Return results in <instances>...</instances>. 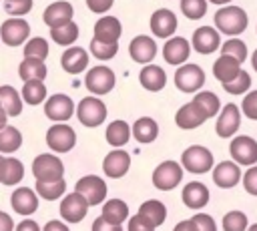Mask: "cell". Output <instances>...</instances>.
Returning <instances> with one entry per match:
<instances>
[{
  "label": "cell",
  "mask_w": 257,
  "mask_h": 231,
  "mask_svg": "<svg viewBox=\"0 0 257 231\" xmlns=\"http://www.w3.org/2000/svg\"><path fill=\"white\" fill-rule=\"evenodd\" d=\"M215 26L227 36H237L247 28V12L239 6H223L215 12Z\"/></svg>",
  "instance_id": "6da1fadb"
},
{
  "label": "cell",
  "mask_w": 257,
  "mask_h": 231,
  "mask_svg": "<svg viewBox=\"0 0 257 231\" xmlns=\"http://www.w3.org/2000/svg\"><path fill=\"white\" fill-rule=\"evenodd\" d=\"M32 175L36 181H58L64 179V165L56 155L42 153L32 161Z\"/></svg>",
  "instance_id": "7a4b0ae2"
},
{
  "label": "cell",
  "mask_w": 257,
  "mask_h": 231,
  "mask_svg": "<svg viewBox=\"0 0 257 231\" xmlns=\"http://www.w3.org/2000/svg\"><path fill=\"white\" fill-rule=\"evenodd\" d=\"M181 165L195 175L207 173L209 169H213V153L201 145H193L189 149L183 151L181 155Z\"/></svg>",
  "instance_id": "3957f363"
},
{
  "label": "cell",
  "mask_w": 257,
  "mask_h": 231,
  "mask_svg": "<svg viewBox=\"0 0 257 231\" xmlns=\"http://www.w3.org/2000/svg\"><path fill=\"white\" fill-rule=\"evenodd\" d=\"M76 119L84 127H98L106 119V106L96 96H86L76 106Z\"/></svg>",
  "instance_id": "277c9868"
},
{
  "label": "cell",
  "mask_w": 257,
  "mask_h": 231,
  "mask_svg": "<svg viewBox=\"0 0 257 231\" xmlns=\"http://www.w3.org/2000/svg\"><path fill=\"white\" fill-rule=\"evenodd\" d=\"M76 143V133L66 123H56L46 133V145L48 149L56 153H68Z\"/></svg>",
  "instance_id": "5b68a950"
},
{
  "label": "cell",
  "mask_w": 257,
  "mask_h": 231,
  "mask_svg": "<svg viewBox=\"0 0 257 231\" xmlns=\"http://www.w3.org/2000/svg\"><path fill=\"white\" fill-rule=\"evenodd\" d=\"M183 179V167L175 161H163L155 171H153V185L161 191H171L175 189Z\"/></svg>",
  "instance_id": "8992f818"
},
{
  "label": "cell",
  "mask_w": 257,
  "mask_h": 231,
  "mask_svg": "<svg viewBox=\"0 0 257 231\" xmlns=\"http://www.w3.org/2000/svg\"><path fill=\"white\" fill-rule=\"evenodd\" d=\"M229 153L237 165H255L257 163V141L247 135L233 137L229 145Z\"/></svg>",
  "instance_id": "52a82bcc"
},
{
  "label": "cell",
  "mask_w": 257,
  "mask_h": 231,
  "mask_svg": "<svg viewBox=\"0 0 257 231\" xmlns=\"http://www.w3.org/2000/svg\"><path fill=\"white\" fill-rule=\"evenodd\" d=\"M175 84L183 92H197L205 84V72L197 64H181L175 72Z\"/></svg>",
  "instance_id": "ba28073f"
},
{
  "label": "cell",
  "mask_w": 257,
  "mask_h": 231,
  "mask_svg": "<svg viewBox=\"0 0 257 231\" xmlns=\"http://www.w3.org/2000/svg\"><path fill=\"white\" fill-rule=\"evenodd\" d=\"M74 191L80 193L86 199L88 207L90 205H100L106 197V183L96 175H86V177H80L76 181Z\"/></svg>",
  "instance_id": "9c48e42d"
},
{
  "label": "cell",
  "mask_w": 257,
  "mask_h": 231,
  "mask_svg": "<svg viewBox=\"0 0 257 231\" xmlns=\"http://www.w3.org/2000/svg\"><path fill=\"white\" fill-rule=\"evenodd\" d=\"M28 36H30V26L22 18L4 20L0 26V40L8 46H18V44L26 42Z\"/></svg>",
  "instance_id": "30bf717a"
},
{
  "label": "cell",
  "mask_w": 257,
  "mask_h": 231,
  "mask_svg": "<svg viewBox=\"0 0 257 231\" xmlns=\"http://www.w3.org/2000/svg\"><path fill=\"white\" fill-rule=\"evenodd\" d=\"M84 84L94 94H106L114 86V74H112V70L108 66H94V68H90L86 72Z\"/></svg>",
  "instance_id": "8fae6325"
},
{
  "label": "cell",
  "mask_w": 257,
  "mask_h": 231,
  "mask_svg": "<svg viewBox=\"0 0 257 231\" xmlns=\"http://www.w3.org/2000/svg\"><path fill=\"white\" fill-rule=\"evenodd\" d=\"M74 112V102L70 96L66 94H52L48 96V100L44 102V114L50 119V121H56V123H66Z\"/></svg>",
  "instance_id": "7c38bea8"
},
{
  "label": "cell",
  "mask_w": 257,
  "mask_h": 231,
  "mask_svg": "<svg viewBox=\"0 0 257 231\" xmlns=\"http://www.w3.org/2000/svg\"><path fill=\"white\" fill-rule=\"evenodd\" d=\"M86 211H88V203H86V199L80 195V193H70V195H66L64 199H62V203H60V215H62V219L64 221H68V223H78V221H82L84 217H86Z\"/></svg>",
  "instance_id": "4fadbf2b"
},
{
  "label": "cell",
  "mask_w": 257,
  "mask_h": 231,
  "mask_svg": "<svg viewBox=\"0 0 257 231\" xmlns=\"http://www.w3.org/2000/svg\"><path fill=\"white\" fill-rule=\"evenodd\" d=\"M239 125H241V112H239V106L229 102L223 106L219 119H217V125H215V131L219 137L227 139V137H233L237 131H239Z\"/></svg>",
  "instance_id": "5bb4252c"
},
{
  "label": "cell",
  "mask_w": 257,
  "mask_h": 231,
  "mask_svg": "<svg viewBox=\"0 0 257 231\" xmlns=\"http://www.w3.org/2000/svg\"><path fill=\"white\" fill-rule=\"evenodd\" d=\"M128 167H131V157H128V153H126L124 149H114V151H110V153L104 157V161H102V171H104V175L110 177V179H120V177H124L126 171H128Z\"/></svg>",
  "instance_id": "9a60e30c"
},
{
  "label": "cell",
  "mask_w": 257,
  "mask_h": 231,
  "mask_svg": "<svg viewBox=\"0 0 257 231\" xmlns=\"http://www.w3.org/2000/svg\"><path fill=\"white\" fill-rule=\"evenodd\" d=\"M177 30V16L173 10L169 8H159L153 12L151 16V32L155 36H161V38H169L173 36Z\"/></svg>",
  "instance_id": "2e32d148"
},
{
  "label": "cell",
  "mask_w": 257,
  "mask_h": 231,
  "mask_svg": "<svg viewBox=\"0 0 257 231\" xmlns=\"http://www.w3.org/2000/svg\"><path fill=\"white\" fill-rule=\"evenodd\" d=\"M193 48L199 52V54H211L219 48L221 44V36H219V30H215L213 26H201L193 32V40H191Z\"/></svg>",
  "instance_id": "e0dca14e"
},
{
  "label": "cell",
  "mask_w": 257,
  "mask_h": 231,
  "mask_svg": "<svg viewBox=\"0 0 257 231\" xmlns=\"http://www.w3.org/2000/svg\"><path fill=\"white\" fill-rule=\"evenodd\" d=\"M189 54H191V44L183 36H173L163 46V58L169 64H173V66L185 64V60L189 58Z\"/></svg>",
  "instance_id": "ac0fdd59"
},
{
  "label": "cell",
  "mask_w": 257,
  "mask_h": 231,
  "mask_svg": "<svg viewBox=\"0 0 257 231\" xmlns=\"http://www.w3.org/2000/svg\"><path fill=\"white\" fill-rule=\"evenodd\" d=\"M128 54L135 62L147 64L157 56V42L151 36H145V34L135 36L128 44Z\"/></svg>",
  "instance_id": "d6986e66"
},
{
  "label": "cell",
  "mask_w": 257,
  "mask_h": 231,
  "mask_svg": "<svg viewBox=\"0 0 257 231\" xmlns=\"http://www.w3.org/2000/svg\"><path fill=\"white\" fill-rule=\"evenodd\" d=\"M213 181L221 189H231L241 181V167L235 161H221L213 169Z\"/></svg>",
  "instance_id": "ffe728a7"
},
{
  "label": "cell",
  "mask_w": 257,
  "mask_h": 231,
  "mask_svg": "<svg viewBox=\"0 0 257 231\" xmlns=\"http://www.w3.org/2000/svg\"><path fill=\"white\" fill-rule=\"evenodd\" d=\"M10 205L20 215H32L38 209V195L30 187H18L10 195Z\"/></svg>",
  "instance_id": "44dd1931"
},
{
  "label": "cell",
  "mask_w": 257,
  "mask_h": 231,
  "mask_svg": "<svg viewBox=\"0 0 257 231\" xmlns=\"http://www.w3.org/2000/svg\"><path fill=\"white\" fill-rule=\"evenodd\" d=\"M72 14H74L72 4L66 2V0H58V2H52V4L44 10L42 18H44L46 26L56 28V26H62V24L70 22V20H72Z\"/></svg>",
  "instance_id": "7402d4cb"
},
{
  "label": "cell",
  "mask_w": 257,
  "mask_h": 231,
  "mask_svg": "<svg viewBox=\"0 0 257 231\" xmlns=\"http://www.w3.org/2000/svg\"><path fill=\"white\" fill-rule=\"evenodd\" d=\"M205 121H207V117L201 112V108H199L193 100L187 102V104H183V106L177 110V114H175L177 127H179V129H185V131L197 129V127H201Z\"/></svg>",
  "instance_id": "603a6c76"
},
{
  "label": "cell",
  "mask_w": 257,
  "mask_h": 231,
  "mask_svg": "<svg viewBox=\"0 0 257 231\" xmlns=\"http://www.w3.org/2000/svg\"><path fill=\"white\" fill-rule=\"evenodd\" d=\"M181 197L189 209H203L209 203V189L199 181H191L185 185Z\"/></svg>",
  "instance_id": "cb8c5ba5"
},
{
  "label": "cell",
  "mask_w": 257,
  "mask_h": 231,
  "mask_svg": "<svg viewBox=\"0 0 257 231\" xmlns=\"http://www.w3.org/2000/svg\"><path fill=\"white\" fill-rule=\"evenodd\" d=\"M122 26L114 16H102L94 24V38L100 42H118Z\"/></svg>",
  "instance_id": "d4e9b609"
},
{
  "label": "cell",
  "mask_w": 257,
  "mask_h": 231,
  "mask_svg": "<svg viewBox=\"0 0 257 231\" xmlns=\"http://www.w3.org/2000/svg\"><path fill=\"white\" fill-rule=\"evenodd\" d=\"M60 64H62V68L66 72L78 74V72H82L88 66V52L84 48H80V46H70L68 50L62 52Z\"/></svg>",
  "instance_id": "484cf974"
},
{
  "label": "cell",
  "mask_w": 257,
  "mask_h": 231,
  "mask_svg": "<svg viewBox=\"0 0 257 231\" xmlns=\"http://www.w3.org/2000/svg\"><path fill=\"white\" fill-rule=\"evenodd\" d=\"M239 70H241V62L235 60L233 56H227V54H221V56L215 60V64H213V74H215V78H217L221 84L233 80V78L239 74Z\"/></svg>",
  "instance_id": "4316f807"
},
{
  "label": "cell",
  "mask_w": 257,
  "mask_h": 231,
  "mask_svg": "<svg viewBox=\"0 0 257 231\" xmlns=\"http://www.w3.org/2000/svg\"><path fill=\"white\" fill-rule=\"evenodd\" d=\"M139 80L147 90L157 92V90H163V86L167 84V72L157 64H149L141 70Z\"/></svg>",
  "instance_id": "83f0119b"
},
{
  "label": "cell",
  "mask_w": 257,
  "mask_h": 231,
  "mask_svg": "<svg viewBox=\"0 0 257 231\" xmlns=\"http://www.w3.org/2000/svg\"><path fill=\"white\" fill-rule=\"evenodd\" d=\"M131 133H133V137H135L139 143H145V145H147V143H153V141L157 139V135H159V125H157L155 119L143 117V119H137V121H135Z\"/></svg>",
  "instance_id": "f1b7e54d"
},
{
  "label": "cell",
  "mask_w": 257,
  "mask_h": 231,
  "mask_svg": "<svg viewBox=\"0 0 257 231\" xmlns=\"http://www.w3.org/2000/svg\"><path fill=\"white\" fill-rule=\"evenodd\" d=\"M46 64L44 60H38V58H24L18 66V74L24 82H30V80H44L46 78Z\"/></svg>",
  "instance_id": "f546056e"
},
{
  "label": "cell",
  "mask_w": 257,
  "mask_h": 231,
  "mask_svg": "<svg viewBox=\"0 0 257 231\" xmlns=\"http://www.w3.org/2000/svg\"><path fill=\"white\" fill-rule=\"evenodd\" d=\"M139 215L145 221H149L153 227H159L167 219V207L157 199H149L139 207Z\"/></svg>",
  "instance_id": "4dcf8cb0"
},
{
  "label": "cell",
  "mask_w": 257,
  "mask_h": 231,
  "mask_svg": "<svg viewBox=\"0 0 257 231\" xmlns=\"http://www.w3.org/2000/svg\"><path fill=\"white\" fill-rule=\"evenodd\" d=\"M131 127H128V123H124V121H112L108 127H106V143L110 145V147H114V149H118V147H124L126 143H128V139H131Z\"/></svg>",
  "instance_id": "1f68e13d"
},
{
  "label": "cell",
  "mask_w": 257,
  "mask_h": 231,
  "mask_svg": "<svg viewBox=\"0 0 257 231\" xmlns=\"http://www.w3.org/2000/svg\"><path fill=\"white\" fill-rule=\"evenodd\" d=\"M24 177V165L14 159V157H8L2 161V167H0V183L4 185H16L20 183Z\"/></svg>",
  "instance_id": "d6a6232c"
},
{
  "label": "cell",
  "mask_w": 257,
  "mask_h": 231,
  "mask_svg": "<svg viewBox=\"0 0 257 231\" xmlns=\"http://www.w3.org/2000/svg\"><path fill=\"white\" fill-rule=\"evenodd\" d=\"M102 217L108 221V223H114V225H120L128 219V207L122 199H108L104 205H102Z\"/></svg>",
  "instance_id": "836d02e7"
},
{
  "label": "cell",
  "mask_w": 257,
  "mask_h": 231,
  "mask_svg": "<svg viewBox=\"0 0 257 231\" xmlns=\"http://www.w3.org/2000/svg\"><path fill=\"white\" fill-rule=\"evenodd\" d=\"M0 102H2V106H4L8 117H18L22 112V96L10 84L0 86Z\"/></svg>",
  "instance_id": "e575fe53"
},
{
  "label": "cell",
  "mask_w": 257,
  "mask_h": 231,
  "mask_svg": "<svg viewBox=\"0 0 257 231\" xmlns=\"http://www.w3.org/2000/svg\"><path fill=\"white\" fill-rule=\"evenodd\" d=\"M66 191V181L58 179V181H36V195L46 199V201H56L58 197H62Z\"/></svg>",
  "instance_id": "d590c367"
},
{
  "label": "cell",
  "mask_w": 257,
  "mask_h": 231,
  "mask_svg": "<svg viewBox=\"0 0 257 231\" xmlns=\"http://www.w3.org/2000/svg\"><path fill=\"white\" fill-rule=\"evenodd\" d=\"M22 145V133L16 127H2L0 129V153H14Z\"/></svg>",
  "instance_id": "8d00e7d4"
},
{
  "label": "cell",
  "mask_w": 257,
  "mask_h": 231,
  "mask_svg": "<svg viewBox=\"0 0 257 231\" xmlns=\"http://www.w3.org/2000/svg\"><path fill=\"white\" fill-rule=\"evenodd\" d=\"M193 102L201 108V112H203L207 119H209V117H215V114H217V110H219V106H221L219 96H217L215 92H211V90L197 92V94H195V98H193Z\"/></svg>",
  "instance_id": "74e56055"
},
{
  "label": "cell",
  "mask_w": 257,
  "mask_h": 231,
  "mask_svg": "<svg viewBox=\"0 0 257 231\" xmlns=\"http://www.w3.org/2000/svg\"><path fill=\"white\" fill-rule=\"evenodd\" d=\"M50 36L56 44H62V46H68L72 44L76 38H78V26L76 22H66L62 26H56V28H50Z\"/></svg>",
  "instance_id": "f35d334b"
},
{
  "label": "cell",
  "mask_w": 257,
  "mask_h": 231,
  "mask_svg": "<svg viewBox=\"0 0 257 231\" xmlns=\"http://www.w3.org/2000/svg\"><path fill=\"white\" fill-rule=\"evenodd\" d=\"M22 98L28 104H40L42 100H46V86L42 80H30L24 84L22 88Z\"/></svg>",
  "instance_id": "ab89813d"
},
{
  "label": "cell",
  "mask_w": 257,
  "mask_h": 231,
  "mask_svg": "<svg viewBox=\"0 0 257 231\" xmlns=\"http://www.w3.org/2000/svg\"><path fill=\"white\" fill-rule=\"evenodd\" d=\"M48 56V42L40 36H34L32 40L26 42L24 46V58H38V60H44Z\"/></svg>",
  "instance_id": "60d3db41"
},
{
  "label": "cell",
  "mask_w": 257,
  "mask_h": 231,
  "mask_svg": "<svg viewBox=\"0 0 257 231\" xmlns=\"http://www.w3.org/2000/svg\"><path fill=\"white\" fill-rule=\"evenodd\" d=\"M181 12L191 20H199L207 14V0H181Z\"/></svg>",
  "instance_id": "b9f144b4"
},
{
  "label": "cell",
  "mask_w": 257,
  "mask_h": 231,
  "mask_svg": "<svg viewBox=\"0 0 257 231\" xmlns=\"http://www.w3.org/2000/svg\"><path fill=\"white\" fill-rule=\"evenodd\" d=\"M90 52L100 60H108L118 52V42H100V40L92 38L90 40Z\"/></svg>",
  "instance_id": "7bdbcfd3"
},
{
  "label": "cell",
  "mask_w": 257,
  "mask_h": 231,
  "mask_svg": "<svg viewBox=\"0 0 257 231\" xmlns=\"http://www.w3.org/2000/svg\"><path fill=\"white\" fill-rule=\"evenodd\" d=\"M249 86H251V76H249V72H245V70H239V74H237L233 80H229V82L223 84V88H225L229 94H243V92L249 90Z\"/></svg>",
  "instance_id": "ee69618b"
},
{
  "label": "cell",
  "mask_w": 257,
  "mask_h": 231,
  "mask_svg": "<svg viewBox=\"0 0 257 231\" xmlns=\"http://www.w3.org/2000/svg\"><path fill=\"white\" fill-rule=\"evenodd\" d=\"M221 54H227V56H233L235 60L243 62L247 58V46L243 40L239 38H229L223 46H221Z\"/></svg>",
  "instance_id": "f6af8a7d"
},
{
  "label": "cell",
  "mask_w": 257,
  "mask_h": 231,
  "mask_svg": "<svg viewBox=\"0 0 257 231\" xmlns=\"http://www.w3.org/2000/svg\"><path fill=\"white\" fill-rule=\"evenodd\" d=\"M225 231H245L247 229V215L243 211H229L223 217Z\"/></svg>",
  "instance_id": "bcb514c9"
},
{
  "label": "cell",
  "mask_w": 257,
  "mask_h": 231,
  "mask_svg": "<svg viewBox=\"0 0 257 231\" xmlns=\"http://www.w3.org/2000/svg\"><path fill=\"white\" fill-rule=\"evenodd\" d=\"M4 10L12 16H24L32 10V0H4Z\"/></svg>",
  "instance_id": "7dc6e473"
},
{
  "label": "cell",
  "mask_w": 257,
  "mask_h": 231,
  "mask_svg": "<svg viewBox=\"0 0 257 231\" xmlns=\"http://www.w3.org/2000/svg\"><path fill=\"white\" fill-rule=\"evenodd\" d=\"M191 221L195 223L197 231H217V225H215V219L207 213H197L191 217Z\"/></svg>",
  "instance_id": "c3c4849f"
},
{
  "label": "cell",
  "mask_w": 257,
  "mask_h": 231,
  "mask_svg": "<svg viewBox=\"0 0 257 231\" xmlns=\"http://www.w3.org/2000/svg\"><path fill=\"white\" fill-rule=\"evenodd\" d=\"M243 187L249 195L257 197V165H251L243 175Z\"/></svg>",
  "instance_id": "681fc988"
},
{
  "label": "cell",
  "mask_w": 257,
  "mask_h": 231,
  "mask_svg": "<svg viewBox=\"0 0 257 231\" xmlns=\"http://www.w3.org/2000/svg\"><path fill=\"white\" fill-rule=\"evenodd\" d=\"M245 117H249L251 121H257V90H251L245 98H243V104H241Z\"/></svg>",
  "instance_id": "f907efd6"
},
{
  "label": "cell",
  "mask_w": 257,
  "mask_h": 231,
  "mask_svg": "<svg viewBox=\"0 0 257 231\" xmlns=\"http://www.w3.org/2000/svg\"><path fill=\"white\" fill-rule=\"evenodd\" d=\"M128 231H155V227L137 213V215H133L128 219Z\"/></svg>",
  "instance_id": "816d5d0a"
},
{
  "label": "cell",
  "mask_w": 257,
  "mask_h": 231,
  "mask_svg": "<svg viewBox=\"0 0 257 231\" xmlns=\"http://www.w3.org/2000/svg\"><path fill=\"white\" fill-rule=\"evenodd\" d=\"M92 231H122V227H120V225H114V223H108V221L100 215V217L94 219Z\"/></svg>",
  "instance_id": "f5cc1de1"
},
{
  "label": "cell",
  "mask_w": 257,
  "mask_h": 231,
  "mask_svg": "<svg viewBox=\"0 0 257 231\" xmlns=\"http://www.w3.org/2000/svg\"><path fill=\"white\" fill-rule=\"evenodd\" d=\"M112 2H114V0H86L88 8H90L92 12H98V14L106 12V10L112 6Z\"/></svg>",
  "instance_id": "db71d44e"
},
{
  "label": "cell",
  "mask_w": 257,
  "mask_h": 231,
  "mask_svg": "<svg viewBox=\"0 0 257 231\" xmlns=\"http://www.w3.org/2000/svg\"><path fill=\"white\" fill-rule=\"evenodd\" d=\"M14 231H40V227H38L36 221H32V219H24V221H20V223L16 225Z\"/></svg>",
  "instance_id": "11a10c76"
},
{
  "label": "cell",
  "mask_w": 257,
  "mask_h": 231,
  "mask_svg": "<svg viewBox=\"0 0 257 231\" xmlns=\"http://www.w3.org/2000/svg\"><path fill=\"white\" fill-rule=\"evenodd\" d=\"M0 231H14V221L4 211H0Z\"/></svg>",
  "instance_id": "9f6ffc18"
},
{
  "label": "cell",
  "mask_w": 257,
  "mask_h": 231,
  "mask_svg": "<svg viewBox=\"0 0 257 231\" xmlns=\"http://www.w3.org/2000/svg\"><path fill=\"white\" fill-rule=\"evenodd\" d=\"M42 231H70L62 221H58V219H54V221H48L46 225H44V229Z\"/></svg>",
  "instance_id": "6f0895ef"
},
{
  "label": "cell",
  "mask_w": 257,
  "mask_h": 231,
  "mask_svg": "<svg viewBox=\"0 0 257 231\" xmlns=\"http://www.w3.org/2000/svg\"><path fill=\"white\" fill-rule=\"evenodd\" d=\"M173 231H197V227H195V223L191 219H185V221H179Z\"/></svg>",
  "instance_id": "680465c9"
},
{
  "label": "cell",
  "mask_w": 257,
  "mask_h": 231,
  "mask_svg": "<svg viewBox=\"0 0 257 231\" xmlns=\"http://www.w3.org/2000/svg\"><path fill=\"white\" fill-rule=\"evenodd\" d=\"M6 121H8V114H6V110H4V106H2V102H0V129L6 127Z\"/></svg>",
  "instance_id": "91938a15"
},
{
  "label": "cell",
  "mask_w": 257,
  "mask_h": 231,
  "mask_svg": "<svg viewBox=\"0 0 257 231\" xmlns=\"http://www.w3.org/2000/svg\"><path fill=\"white\" fill-rule=\"evenodd\" d=\"M251 64H253V68L257 70V48H255V52H253V56H251Z\"/></svg>",
  "instance_id": "94428289"
},
{
  "label": "cell",
  "mask_w": 257,
  "mask_h": 231,
  "mask_svg": "<svg viewBox=\"0 0 257 231\" xmlns=\"http://www.w3.org/2000/svg\"><path fill=\"white\" fill-rule=\"evenodd\" d=\"M209 2H213V4H229L231 0H209Z\"/></svg>",
  "instance_id": "6125c7cd"
},
{
  "label": "cell",
  "mask_w": 257,
  "mask_h": 231,
  "mask_svg": "<svg viewBox=\"0 0 257 231\" xmlns=\"http://www.w3.org/2000/svg\"><path fill=\"white\" fill-rule=\"evenodd\" d=\"M247 231H257V223H253V225H249V229Z\"/></svg>",
  "instance_id": "be15d7a7"
},
{
  "label": "cell",
  "mask_w": 257,
  "mask_h": 231,
  "mask_svg": "<svg viewBox=\"0 0 257 231\" xmlns=\"http://www.w3.org/2000/svg\"><path fill=\"white\" fill-rule=\"evenodd\" d=\"M2 161H4V157H2V155H0V167H2Z\"/></svg>",
  "instance_id": "e7e4bbea"
}]
</instances>
